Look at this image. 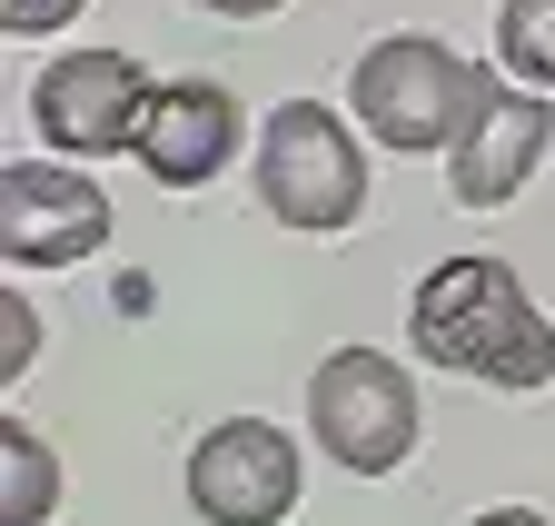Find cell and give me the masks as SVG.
I'll use <instances>...</instances> for the list:
<instances>
[{
  "mask_svg": "<svg viewBox=\"0 0 555 526\" xmlns=\"http://www.w3.org/2000/svg\"><path fill=\"white\" fill-rule=\"evenodd\" d=\"M198 11H219V21H268V11H288V0H198Z\"/></svg>",
  "mask_w": 555,
  "mask_h": 526,
  "instance_id": "cell-14",
  "label": "cell"
},
{
  "mask_svg": "<svg viewBox=\"0 0 555 526\" xmlns=\"http://www.w3.org/2000/svg\"><path fill=\"white\" fill-rule=\"evenodd\" d=\"M109 248V189L69 159H11L0 169V258L21 269H80Z\"/></svg>",
  "mask_w": 555,
  "mask_h": 526,
  "instance_id": "cell-6",
  "label": "cell"
},
{
  "mask_svg": "<svg viewBox=\"0 0 555 526\" xmlns=\"http://www.w3.org/2000/svg\"><path fill=\"white\" fill-rule=\"evenodd\" d=\"M496 60L516 70V90H555V0H506L496 11Z\"/></svg>",
  "mask_w": 555,
  "mask_h": 526,
  "instance_id": "cell-11",
  "label": "cell"
},
{
  "mask_svg": "<svg viewBox=\"0 0 555 526\" xmlns=\"http://www.w3.org/2000/svg\"><path fill=\"white\" fill-rule=\"evenodd\" d=\"M248 150V110L219 90V80H159L150 119H139V169H150L159 189H208L229 159Z\"/></svg>",
  "mask_w": 555,
  "mask_h": 526,
  "instance_id": "cell-8",
  "label": "cell"
},
{
  "mask_svg": "<svg viewBox=\"0 0 555 526\" xmlns=\"http://www.w3.org/2000/svg\"><path fill=\"white\" fill-rule=\"evenodd\" d=\"M466 526H555L545 506H486V516H466Z\"/></svg>",
  "mask_w": 555,
  "mask_h": 526,
  "instance_id": "cell-15",
  "label": "cell"
},
{
  "mask_svg": "<svg viewBox=\"0 0 555 526\" xmlns=\"http://www.w3.org/2000/svg\"><path fill=\"white\" fill-rule=\"evenodd\" d=\"M50 506H60V447L11 408L0 418V526H50Z\"/></svg>",
  "mask_w": 555,
  "mask_h": 526,
  "instance_id": "cell-10",
  "label": "cell"
},
{
  "mask_svg": "<svg viewBox=\"0 0 555 526\" xmlns=\"http://www.w3.org/2000/svg\"><path fill=\"white\" fill-rule=\"evenodd\" d=\"M159 80L139 70L129 50H60L40 60L30 80V129L50 140V159H109V150H139V119H150Z\"/></svg>",
  "mask_w": 555,
  "mask_h": 526,
  "instance_id": "cell-5",
  "label": "cell"
},
{
  "mask_svg": "<svg viewBox=\"0 0 555 526\" xmlns=\"http://www.w3.org/2000/svg\"><path fill=\"white\" fill-rule=\"evenodd\" d=\"M40 358V318H30V298L11 288V298H0V377H21Z\"/></svg>",
  "mask_w": 555,
  "mask_h": 526,
  "instance_id": "cell-12",
  "label": "cell"
},
{
  "mask_svg": "<svg viewBox=\"0 0 555 526\" xmlns=\"http://www.w3.org/2000/svg\"><path fill=\"white\" fill-rule=\"evenodd\" d=\"M496 100V70L486 60H466L456 40L437 30H387L358 70H347V110H358V129L377 150H456L476 110Z\"/></svg>",
  "mask_w": 555,
  "mask_h": 526,
  "instance_id": "cell-2",
  "label": "cell"
},
{
  "mask_svg": "<svg viewBox=\"0 0 555 526\" xmlns=\"http://www.w3.org/2000/svg\"><path fill=\"white\" fill-rule=\"evenodd\" d=\"M308 427L347 477H387V467L416 457L427 408H416V377L387 348H327L318 377H308Z\"/></svg>",
  "mask_w": 555,
  "mask_h": 526,
  "instance_id": "cell-4",
  "label": "cell"
},
{
  "mask_svg": "<svg viewBox=\"0 0 555 526\" xmlns=\"http://www.w3.org/2000/svg\"><path fill=\"white\" fill-rule=\"evenodd\" d=\"M69 21H80V0H0V30H11V40H50Z\"/></svg>",
  "mask_w": 555,
  "mask_h": 526,
  "instance_id": "cell-13",
  "label": "cell"
},
{
  "mask_svg": "<svg viewBox=\"0 0 555 526\" xmlns=\"http://www.w3.org/2000/svg\"><path fill=\"white\" fill-rule=\"evenodd\" d=\"M189 506L208 526H278L298 506V447L268 418H219L189 457Z\"/></svg>",
  "mask_w": 555,
  "mask_h": 526,
  "instance_id": "cell-7",
  "label": "cell"
},
{
  "mask_svg": "<svg viewBox=\"0 0 555 526\" xmlns=\"http://www.w3.org/2000/svg\"><path fill=\"white\" fill-rule=\"evenodd\" d=\"M406 328H416V358L447 368V377H476V387H545L555 377V318L526 298V279L506 258H437L406 298Z\"/></svg>",
  "mask_w": 555,
  "mask_h": 526,
  "instance_id": "cell-1",
  "label": "cell"
},
{
  "mask_svg": "<svg viewBox=\"0 0 555 526\" xmlns=\"http://www.w3.org/2000/svg\"><path fill=\"white\" fill-rule=\"evenodd\" d=\"M545 140H555V110H545L535 90H506V80H496V100L476 110V129L447 150V189H456L466 209H506L516 189L535 179Z\"/></svg>",
  "mask_w": 555,
  "mask_h": 526,
  "instance_id": "cell-9",
  "label": "cell"
},
{
  "mask_svg": "<svg viewBox=\"0 0 555 526\" xmlns=\"http://www.w3.org/2000/svg\"><path fill=\"white\" fill-rule=\"evenodd\" d=\"M258 209L278 229H358L367 209V140L347 129L327 100H278L258 119Z\"/></svg>",
  "mask_w": 555,
  "mask_h": 526,
  "instance_id": "cell-3",
  "label": "cell"
}]
</instances>
